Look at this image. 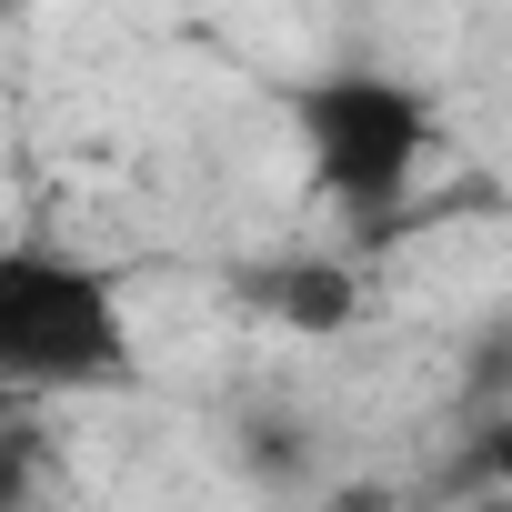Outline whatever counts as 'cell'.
I'll return each mask as SVG.
<instances>
[{
  "instance_id": "1",
  "label": "cell",
  "mask_w": 512,
  "mask_h": 512,
  "mask_svg": "<svg viewBox=\"0 0 512 512\" xmlns=\"http://www.w3.org/2000/svg\"><path fill=\"white\" fill-rule=\"evenodd\" d=\"M131 372L121 292L51 241H0V392H91Z\"/></svg>"
},
{
  "instance_id": "2",
  "label": "cell",
  "mask_w": 512,
  "mask_h": 512,
  "mask_svg": "<svg viewBox=\"0 0 512 512\" xmlns=\"http://www.w3.org/2000/svg\"><path fill=\"white\" fill-rule=\"evenodd\" d=\"M292 121H302V151H312V191L352 221L392 211L422 171V151L442 141L432 101L392 71H322L292 91Z\"/></svg>"
},
{
  "instance_id": "3",
  "label": "cell",
  "mask_w": 512,
  "mask_h": 512,
  "mask_svg": "<svg viewBox=\"0 0 512 512\" xmlns=\"http://www.w3.org/2000/svg\"><path fill=\"white\" fill-rule=\"evenodd\" d=\"M241 292L262 302L272 322H292V332H342V322H352V302H362V292H352V272H342V262H312V251H292V262H262Z\"/></svg>"
}]
</instances>
